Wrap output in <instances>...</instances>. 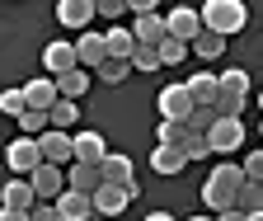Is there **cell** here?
<instances>
[{
  "mask_svg": "<svg viewBox=\"0 0 263 221\" xmlns=\"http://www.w3.org/2000/svg\"><path fill=\"white\" fill-rule=\"evenodd\" d=\"M132 198H137L132 188H122V183H104V188L94 193V212H99V216H118Z\"/></svg>",
  "mask_w": 263,
  "mask_h": 221,
  "instance_id": "13",
  "label": "cell"
},
{
  "mask_svg": "<svg viewBox=\"0 0 263 221\" xmlns=\"http://www.w3.org/2000/svg\"><path fill=\"white\" fill-rule=\"evenodd\" d=\"M221 94H249V71H221Z\"/></svg>",
  "mask_w": 263,
  "mask_h": 221,
  "instance_id": "33",
  "label": "cell"
},
{
  "mask_svg": "<svg viewBox=\"0 0 263 221\" xmlns=\"http://www.w3.org/2000/svg\"><path fill=\"white\" fill-rule=\"evenodd\" d=\"M146 221H179V216H170V212H151Z\"/></svg>",
  "mask_w": 263,
  "mask_h": 221,
  "instance_id": "43",
  "label": "cell"
},
{
  "mask_svg": "<svg viewBox=\"0 0 263 221\" xmlns=\"http://www.w3.org/2000/svg\"><path fill=\"white\" fill-rule=\"evenodd\" d=\"M24 94H28V108H43V113H52V108H57V99H61V89H57V80H52V76L28 80V85H24Z\"/></svg>",
  "mask_w": 263,
  "mask_h": 221,
  "instance_id": "14",
  "label": "cell"
},
{
  "mask_svg": "<svg viewBox=\"0 0 263 221\" xmlns=\"http://www.w3.org/2000/svg\"><path fill=\"white\" fill-rule=\"evenodd\" d=\"M33 179V188H38V198L43 202H57L66 188H71V174H66V165H43L38 174H28Z\"/></svg>",
  "mask_w": 263,
  "mask_h": 221,
  "instance_id": "6",
  "label": "cell"
},
{
  "mask_svg": "<svg viewBox=\"0 0 263 221\" xmlns=\"http://www.w3.org/2000/svg\"><path fill=\"white\" fill-rule=\"evenodd\" d=\"M89 71L85 66H76V71H66V76H57V89H61V99H80V94L89 89Z\"/></svg>",
  "mask_w": 263,
  "mask_h": 221,
  "instance_id": "23",
  "label": "cell"
},
{
  "mask_svg": "<svg viewBox=\"0 0 263 221\" xmlns=\"http://www.w3.org/2000/svg\"><path fill=\"white\" fill-rule=\"evenodd\" d=\"M212 108H216L221 118H240V113H245V99H240V94H221Z\"/></svg>",
  "mask_w": 263,
  "mask_h": 221,
  "instance_id": "36",
  "label": "cell"
},
{
  "mask_svg": "<svg viewBox=\"0 0 263 221\" xmlns=\"http://www.w3.org/2000/svg\"><path fill=\"white\" fill-rule=\"evenodd\" d=\"M94 5H99V19H122L132 5H127V0H94Z\"/></svg>",
  "mask_w": 263,
  "mask_h": 221,
  "instance_id": "37",
  "label": "cell"
},
{
  "mask_svg": "<svg viewBox=\"0 0 263 221\" xmlns=\"http://www.w3.org/2000/svg\"><path fill=\"white\" fill-rule=\"evenodd\" d=\"M202 24L212 28V33H221V38L245 33V24H249V5H245V0H207V5H202Z\"/></svg>",
  "mask_w": 263,
  "mask_h": 221,
  "instance_id": "1",
  "label": "cell"
},
{
  "mask_svg": "<svg viewBox=\"0 0 263 221\" xmlns=\"http://www.w3.org/2000/svg\"><path fill=\"white\" fill-rule=\"evenodd\" d=\"M66 174H71V188H80V193H89V198L99 193V188H104V174H99V165H85V160H76Z\"/></svg>",
  "mask_w": 263,
  "mask_h": 221,
  "instance_id": "21",
  "label": "cell"
},
{
  "mask_svg": "<svg viewBox=\"0 0 263 221\" xmlns=\"http://www.w3.org/2000/svg\"><path fill=\"white\" fill-rule=\"evenodd\" d=\"M216 221H249V212H240V207H230V212H221Z\"/></svg>",
  "mask_w": 263,
  "mask_h": 221,
  "instance_id": "41",
  "label": "cell"
},
{
  "mask_svg": "<svg viewBox=\"0 0 263 221\" xmlns=\"http://www.w3.org/2000/svg\"><path fill=\"white\" fill-rule=\"evenodd\" d=\"M207 137H212V151H216V155L240 151V146H245V118H221Z\"/></svg>",
  "mask_w": 263,
  "mask_h": 221,
  "instance_id": "8",
  "label": "cell"
},
{
  "mask_svg": "<svg viewBox=\"0 0 263 221\" xmlns=\"http://www.w3.org/2000/svg\"><path fill=\"white\" fill-rule=\"evenodd\" d=\"M193 52L202 57V61H216V57L226 52V38H221V33H212V28H202V33L193 38Z\"/></svg>",
  "mask_w": 263,
  "mask_h": 221,
  "instance_id": "24",
  "label": "cell"
},
{
  "mask_svg": "<svg viewBox=\"0 0 263 221\" xmlns=\"http://www.w3.org/2000/svg\"><path fill=\"white\" fill-rule=\"evenodd\" d=\"M183 151H188V160H207V155H212V137L207 132H188L183 137Z\"/></svg>",
  "mask_w": 263,
  "mask_h": 221,
  "instance_id": "32",
  "label": "cell"
},
{
  "mask_svg": "<svg viewBox=\"0 0 263 221\" xmlns=\"http://www.w3.org/2000/svg\"><path fill=\"white\" fill-rule=\"evenodd\" d=\"M5 165H10V174L14 179H28V174H38L47 160H43V146H38V137H14L10 146H5Z\"/></svg>",
  "mask_w": 263,
  "mask_h": 221,
  "instance_id": "2",
  "label": "cell"
},
{
  "mask_svg": "<svg viewBox=\"0 0 263 221\" xmlns=\"http://www.w3.org/2000/svg\"><path fill=\"white\" fill-rule=\"evenodd\" d=\"M245 174H249V179H254V183H263V146H258V151H249V155H245Z\"/></svg>",
  "mask_w": 263,
  "mask_h": 221,
  "instance_id": "38",
  "label": "cell"
},
{
  "mask_svg": "<svg viewBox=\"0 0 263 221\" xmlns=\"http://www.w3.org/2000/svg\"><path fill=\"white\" fill-rule=\"evenodd\" d=\"M249 221H263V212H254V216H249Z\"/></svg>",
  "mask_w": 263,
  "mask_h": 221,
  "instance_id": "45",
  "label": "cell"
},
{
  "mask_svg": "<svg viewBox=\"0 0 263 221\" xmlns=\"http://www.w3.org/2000/svg\"><path fill=\"white\" fill-rule=\"evenodd\" d=\"M132 33H137L141 47H160L170 38V19L164 14H132Z\"/></svg>",
  "mask_w": 263,
  "mask_h": 221,
  "instance_id": "9",
  "label": "cell"
},
{
  "mask_svg": "<svg viewBox=\"0 0 263 221\" xmlns=\"http://www.w3.org/2000/svg\"><path fill=\"white\" fill-rule=\"evenodd\" d=\"M188 89H193L197 104H216V99H221V76H212V71H193V76H188Z\"/></svg>",
  "mask_w": 263,
  "mask_h": 221,
  "instance_id": "20",
  "label": "cell"
},
{
  "mask_svg": "<svg viewBox=\"0 0 263 221\" xmlns=\"http://www.w3.org/2000/svg\"><path fill=\"white\" fill-rule=\"evenodd\" d=\"M99 174H104V183H122V188H132V193H141L137 170H132V160H127V155H118V151H108V160L99 165Z\"/></svg>",
  "mask_w": 263,
  "mask_h": 221,
  "instance_id": "11",
  "label": "cell"
},
{
  "mask_svg": "<svg viewBox=\"0 0 263 221\" xmlns=\"http://www.w3.org/2000/svg\"><path fill=\"white\" fill-rule=\"evenodd\" d=\"M235 207H240V212H249V216H254V212H263V183H254V179H249V183L240 188Z\"/></svg>",
  "mask_w": 263,
  "mask_h": 221,
  "instance_id": "27",
  "label": "cell"
},
{
  "mask_svg": "<svg viewBox=\"0 0 263 221\" xmlns=\"http://www.w3.org/2000/svg\"><path fill=\"white\" fill-rule=\"evenodd\" d=\"M155 52H160V66H179V61H183L193 47H188V43H179V38H164Z\"/></svg>",
  "mask_w": 263,
  "mask_h": 221,
  "instance_id": "29",
  "label": "cell"
},
{
  "mask_svg": "<svg viewBox=\"0 0 263 221\" xmlns=\"http://www.w3.org/2000/svg\"><path fill=\"white\" fill-rule=\"evenodd\" d=\"M235 188H226V183H216V179H207L202 183V202H207V212L212 216H221V212H230V207H235Z\"/></svg>",
  "mask_w": 263,
  "mask_h": 221,
  "instance_id": "18",
  "label": "cell"
},
{
  "mask_svg": "<svg viewBox=\"0 0 263 221\" xmlns=\"http://www.w3.org/2000/svg\"><path fill=\"white\" fill-rule=\"evenodd\" d=\"M258 137H263V122H258Z\"/></svg>",
  "mask_w": 263,
  "mask_h": 221,
  "instance_id": "47",
  "label": "cell"
},
{
  "mask_svg": "<svg viewBox=\"0 0 263 221\" xmlns=\"http://www.w3.org/2000/svg\"><path fill=\"white\" fill-rule=\"evenodd\" d=\"M38 146H43V160H47V165H66V170L76 165V137H66L61 127L43 132V137H38Z\"/></svg>",
  "mask_w": 263,
  "mask_h": 221,
  "instance_id": "4",
  "label": "cell"
},
{
  "mask_svg": "<svg viewBox=\"0 0 263 221\" xmlns=\"http://www.w3.org/2000/svg\"><path fill=\"white\" fill-rule=\"evenodd\" d=\"M164 19H170V38H179V43H188V47H193V38L207 28V24H202V10H193V5H174Z\"/></svg>",
  "mask_w": 263,
  "mask_h": 221,
  "instance_id": "5",
  "label": "cell"
},
{
  "mask_svg": "<svg viewBox=\"0 0 263 221\" xmlns=\"http://www.w3.org/2000/svg\"><path fill=\"white\" fill-rule=\"evenodd\" d=\"M0 113L24 118V113H28V94H24V89H5V94H0Z\"/></svg>",
  "mask_w": 263,
  "mask_h": 221,
  "instance_id": "31",
  "label": "cell"
},
{
  "mask_svg": "<svg viewBox=\"0 0 263 221\" xmlns=\"http://www.w3.org/2000/svg\"><path fill=\"white\" fill-rule=\"evenodd\" d=\"M127 71H132V61H113V57H108V61H104V66H99L94 76L104 80V85H118V80H127Z\"/></svg>",
  "mask_w": 263,
  "mask_h": 221,
  "instance_id": "34",
  "label": "cell"
},
{
  "mask_svg": "<svg viewBox=\"0 0 263 221\" xmlns=\"http://www.w3.org/2000/svg\"><path fill=\"white\" fill-rule=\"evenodd\" d=\"M76 160H85V165H104V160H108V141L99 137V132H80V137H76Z\"/></svg>",
  "mask_w": 263,
  "mask_h": 221,
  "instance_id": "17",
  "label": "cell"
},
{
  "mask_svg": "<svg viewBox=\"0 0 263 221\" xmlns=\"http://www.w3.org/2000/svg\"><path fill=\"white\" fill-rule=\"evenodd\" d=\"M76 66H80L76 43H47V52H43V71H52V80L66 76V71H76Z\"/></svg>",
  "mask_w": 263,
  "mask_h": 221,
  "instance_id": "10",
  "label": "cell"
},
{
  "mask_svg": "<svg viewBox=\"0 0 263 221\" xmlns=\"http://www.w3.org/2000/svg\"><path fill=\"white\" fill-rule=\"evenodd\" d=\"M141 43H137V33L132 28H108V57L113 61H132V52H137Z\"/></svg>",
  "mask_w": 263,
  "mask_h": 221,
  "instance_id": "22",
  "label": "cell"
},
{
  "mask_svg": "<svg viewBox=\"0 0 263 221\" xmlns=\"http://www.w3.org/2000/svg\"><path fill=\"white\" fill-rule=\"evenodd\" d=\"M94 14H99L94 0H57V24L61 28H76V33H80V28L94 24Z\"/></svg>",
  "mask_w": 263,
  "mask_h": 221,
  "instance_id": "7",
  "label": "cell"
},
{
  "mask_svg": "<svg viewBox=\"0 0 263 221\" xmlns=\"http://www.w3.org/2000/svg\"><path fill=\"white\" fill-rule=\"evenodd\" d=\"M127 5H132V14H155L160 0H127Z\"/></svg>",
  "mask_w": 263,
  "mask_h": 221,
  "instance_id": "40",
  "label": "cell"
},
{
  "mask_svg": "<svg viewBox=\"0 0 263 221\" xmlns=\"http://www.w3.org/2000/svg\"><path fill=\"white\" fill-rule=\"evenodd\" d=\"M57 207H61L66 221H89V216H94V198L80 193V188H66V193L57 198Z\"/></svg>",
  "mask_w": 263,
  "mask_h": 221,
  "instance_id": "16",
  "label": "cell"
},
{
  "mask_svg": "<svg viewBox=\"0 0 263 221\" xmlns=\"http://www.w3.org/2000/svg\"><path fill=\"white\" fill-rule=\"evenodd\" d=\"M33 221H66V216H61L57 202H38V207H33Z\"/></svg>",
  "mask_w": 263,
  "mask_h": 221,
  "instance_id": "39",
  "label": "cell"
},
{
  "mask_svg": "<svg viewBox=\"0 0 263 221\" xmlns=\"http://www.w3.org/2000/svg\"><path fill=\"white\" fill-rule=\"evenodd\" d=\"M193 221H216V216H193Z\"/></svg>",
  "mask_w": 263,
  "mask_h": 221,
  "instance_id": "44",
  "label": "cell"
},
{
  "mask_svg": "<svg viewBox=\"0 0 263 221\" xmlns=\"http://www.w3.org/2000/svg\"><path fill=\"white\" fill-rule=\"evenodd\" d=\"M216 122H221V113H216L212 104H197V108H193V118H188V132H212Z\"/></svg>",
  "mask_w": 263,
  "mask_h": 221,
  "instance_id": "28",
  "label": "cell"
},
{
  "mask_svg": "<svg viewBox=\"0 0 263 221\" xmlns=\"http://www.w3.org/2000/svg\"><path fill=\"white\" fill-rule=\"evenodd\" d=\"M43 198H38V188H33V179H10L5 183V207L10 212H33Z\"/></svg>",
  "mask_w": 263,
  "mask_h": 221,
  "instance_id": "15",
  "label": "cell"
},
{
  "mask_svg": "<svg viewBox=\"0 0 263 221\" xmlns=\"http://www.w3.org/2000/svg\"><path fill=\"white\" fill-rule=\"evenodd\" d=\"M132 71H160V52L155 47H137L132 52Z\"/></svg>",
  "mask_w": 263,
  "mask_h": 221,
  "instance_id": "35",
  "label": "cell"
},
{
  "mask_svg": "<svg viewBox=\"0 0 263 221\" xmlns=\"http://www.w3.org/2000/svg\"><path fill=\"white\" fill-rule=\"evenodd\" d=\"M183 137H188V122H170V118H160L155 146H183Z\"/></svg>",
  "mask_w": 263,
  "mask_h": 221,
  "instance_id": "26",
  "label": "cell"
},
{
  "mask_svg": "<svg viewBox=\"0 0 263 221\" xmlns=\"http://www.w3.org/2000/svg\"><path fill=\"white\" fill-rule=\"evenodd\" d=\"M19 132H24V137H43V132H52V118H47L43 108H28V113L19 118Z\"/></svg>",
  "mask_w": 263,
  "mask_h": 221,
  "instance_id": "25",
  "label": "cell"
},
{
  "mask_svg": "<svg viewBox=\"0 0 263 221\" xmlns=\"http://www.w3.org/2000/svg\"><path fill=\"white\" fill-rule=\"evenodd\" d=\"M0 221H33V212H10V207H5V212H0Z\"/></svg>",
  "mask_w": 263,
  "mask_h": 221,
  "instance_id": "42",
  "label": "cell"
},
{
  "mask_svg": "<svg viewBox=\"0 0 263 221\" xmlns=\"http://www.w3.org/2000/svg\"><path fill=\"white\" fill-rule=\"evenodd\" d=\"M258 108H263V94H258Z\"/></svg>",
  "mask_w": 263,
  "mask_h": 221,
  "instance_id": "46",
  "label": "cell"
},
{
  "mask_svg": "<svg viewBox=\"0 0 263 221\" xmlns=\"http://www.w3.org/2000/svg\"><path fill=\"white\" fill-rule=\"evenodd\" d=\"M76 52H80V66L85 71H99L108 61V33H80L76 38Z\"/></svg>",
  "mask_w": 263,
  "mask_h": 221,
  "instance_id": "12",
  "label": "cell"
},
{
  "mask_svg": "<svg viewBox=\"0 0 263 221\" xmlns=\"http://www.w3.org/2000/svg\"><path fill=\"white\" fill-rule=\"evenodd\" d=\"M47 118H52V127H61V132H66V127L80 118V104H76V99H57V108H52Z\"/></svg>",
  "mask_w": 263,
  "mask_h": 221,
  "instance_id": "30",
  "label": "cell"
},
{
  "mask_svg": "<svg viewBox=\"0 0 263 221\" xmlns=\"http://www.w3.org/2000/svg\"><path fill=\"white\" fill-rule=\"evenodd\" d=\"M193 108H197V99H193L188 85H164V89H160V113L170 118V122H188Z\"/></svg>",
  "mask_w": 263,
  "mask_h": 221,
  "instance_id": "3",
  "label": "cell"
},
{
  "mask_svg": "<svg viewBox=\"0 0 263 221\" xmlns=\"http://www.w3.org/2000/svg\"><path fill=\"white\" fill-rule=\"evenodd\" d=\"M151 165H155V174H179L188 165V151L183 146H155L151 151Z\"/></svg>",
  "mask_w": 263,
  "mask_h": 221,
  "instance_id": "19",
  "label": "cell"
}]
</instances>
